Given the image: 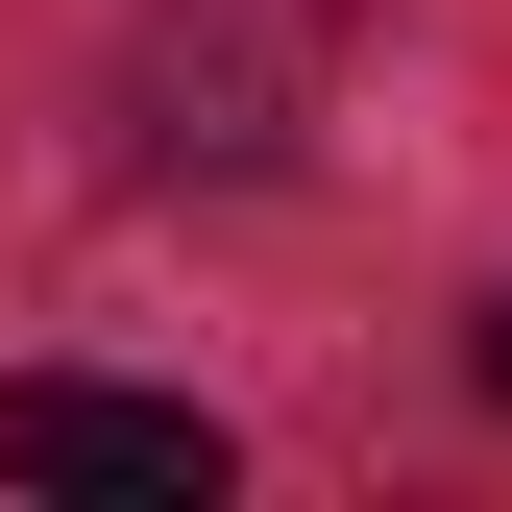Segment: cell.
I'll return each instance as SVG.
<instances>
[{"label": "cell", "instance_id": "obj_2", "mask_svg": "<svg viewBox=\"0 0 512 512\" xmlns=\"http://www.w3.org/2000/svg\"><path fill=\"white\" fill-rule=\"evenodd\" d=\"M488 391H512V293H488Z\"/></svg>", "mask_w": 512, "mask_h": 512}, {"label": "cell", "instance_id": "obj_1", "mask_svg": "<svg viewBox=\"0 0 512 512\" xmlns=\"http://www.w3.org/2000/svg\"><path fill=\"white\" fill-rule=\"evenodd\" d=\"M0 488H98V512H220L196 391H98V366H0Z\"/></svg>", "mask_w": 512, "mask_h": 512}]
</instances>
